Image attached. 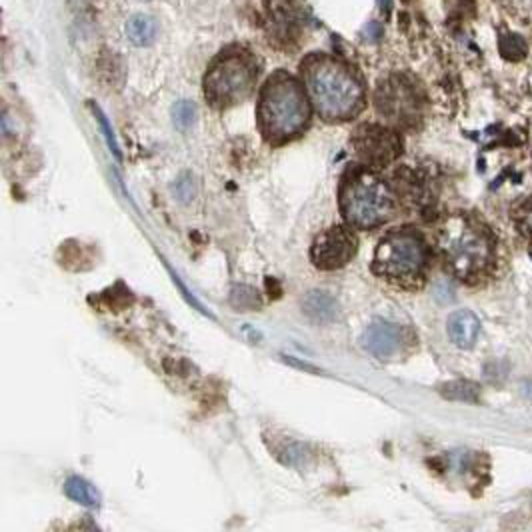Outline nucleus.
<instances>
[{
  "label": "nucleus",
  "mask_w": 532,
  "mask_h": 532,
  "mask_svg": "<svg viewBox=\"0 0 532 532\" xmlns=\"http://www.w3.org/2000/svg\"><path fill=\"white\" fill-rule=\"evenodd\" d=\"M301 74L320 119L344 122L363 113L366 105L363 78L347 62L331 54L312 52L302 60Z\"/></svg>",
  "instance_id": "nucleus-1"
},
{
  "label": "nucleus",
  "mask_w": 532,
  "mask_h": 532,
  "mask_svg": "<svg viewBox=\"0 0 532 532\" xmlns=\"http://www.w3.org/2000/svg\"><path fill=\"white\" fill-rule=\"evenodd\" d=\"M258 129L266 143L283 146L304 135L310 124V103L304 86L286 70L269 76L258 95Z\"/></svg>",
  "instance_id": "nucleus-2"
},
{
  "label": "nucleus",
  "mask_w": 532,
  "mask_h": 532,
  "mask_svg": "<svg viewBox=\"0 0 532 532\" xmlns=\"http://www.w3.org/2000/svg\"><path fill=\"white\" fill-rule=\"evenodd\" d=\"M258 59L246 46H226L210 62L205 74V97L216 111H229L253 95L258 81Z\"/></svg>",
  "instance_id": "nucleus-3"
},
{
  "label": "nucleus",
  "mask_w": 532,
  "mask_h": 532,
  "mask_svg": "<svg viewBox=\"0 0 532 532\" xmlns=\"http://www.w3.org/2000/svg\"><path fill=\"white\" fill-rule=\"evenodd\" d=\"M339 202L344 221L358 231L385 224L395 213V199L388 186L366 167H352L344 172Z\"/></svg>",
  "instance_id": "nucleus-4"
},
{
  "label": "nucleus",
  "mask_w": 532,
  "mask_h": 532,
  "mask_svg": "<svg viewBox=\"0 0 532 532\" xmlns=\"http://www.w3.org/2000/svg\"><path fill=\"white\" fill-rule=\"evenodd\" d=\"M438 250L452 275L460 280H473L484 275L492 262L495 246L490 234L473 218L450 216L438 232Z\"/></svg>",
  "instance_id": "nucleus-5"
},
{
  "label": "nucleus",
  "mask_w": 532,
  "mask_h": 532,
  "mask_svg": "<svg viewBox=\"0 0 532 532\" xmlns=\"http://www.w3.org/2000/svg\"><path fill=\"white\" fill-rule=\"evenodd\" d=\"M428 262V250L419 232L398 229L379 242L372 272L393 283H411L422 277Z\"/></svg>",
  "instance_id": "nucleus-6"
},
{
  "label": "nucleus",
  "mask_w": 532,
  "mask_h": 532,
  "mask_svg": "<svg viewBox=\"0 0 532 532\" xmlns=\"http://www.w3.org/2000/svg\"><path fill=\"white\" fill-rule=\"evenodd\" d=\"M374 103L379 114L396 127L412 129L420 121L422 108L417 86L401 74L390 76L379 84Z\"/></svg>",
  "instance_id": "nucleus-7"
},
{
  "label": "nucleus",
  "mask_w": 532,
  "mask_h": 532,
  "mask_svg": "<svg viewBox=\"0 0 532 532\" xmlns=\"http://www.w3.org/2000/svg\"><path fill=\"white\" fill-rule=\"evenodd\" d=\"M302 11L296 0H269L266 3L264 30L269 43L278 51H296L304 36Z\"/></svg>",
  "instance_id": "nucleus-8"
},
{
  "label": "nucleus",
  "mask_w": 532,
  "mask_h": 532,
  "mask_svg": "<svg viewBox=\"0 0 532 532\" xmlns=\"http://www.w3.org/2000/svg\"><path fill=\"white\" fill-rule=\"evenodd\" d=\"M350 143L361 162L372 168L387 167L403 153L401 137L380 124H361L352 135Z\"/></svg>",
  "instance_id": "nucleus-9"
},
{
  "label": "nucleus",
  "mask_w": 532,
  "mask_h": 532,
  "mask_svg": "<svg viewBox=\"0 0 532 532\" xmlns=\"http://www.w3.org/2000/svg\"><path fill=\"white\" fill-rule=\"evenodd\" d=\"M356 250L358 240L355 232L347 226H332L312 242L310 261L318 270H336L347 266L356 256Z\"/></svg>",
  "instance_id": "nucleus-10"
},
{
  "label": "nucleus",
  "mask_w": 532,
  "mask_h": 532,
  "mask_svg": "<svg viewBox=\"0 0 532 532\" xmlns=\"http://www.w3.org/2000/svg\"><path fill=\"white\" fill-rule=\"evenodd\" d=\"M404 344V331L403 326L388 320L377 318L366 326L364 331V347L379 358H393L401 352Z\"/></svg>",
  "instance_id": "nucleus-11"
},
{
  "label": "nucleus",
  "mask_w": 532,
  "mask_h": 532,
  "mask_svg": "<svg viewBox=\"0 0 532 532\" xmlns=\"http://www.w3.org/2000/svg\"><path fill=\"white\" fill-rule=\"evenodd\" d=\"M481 323L471 310H458L449 318V334L450 340L458 348H471L479 339Z\"/></svg>",
  "instance_id": "nucleus-12"
},
{
  "label": "nucleus",
  "mask_w": 532,
  "mask_h": 532,
  "mask_svg": "<svg viewBox=\"0 0 532 532\" xmlns=\"http://www.w3.org/2000/svg\"><path fill=\"white\" fill-rule=\"evenodd\" d=\"M304 312L310 318L320 320V323H328L336 317V310H339V304L332 299L331 294L326 293H310L307 299L302 302Z\"/></svg>",
  "instance_id": "nucleus-13"
},
{
  "label": "nucleus",
  "mask_w": 532,
  "mask_h": 532,
  "mask_svg": "<svg viewBox=\"0 0 532 532\" xmlns=\"http://www.w3.org/2000/svg\"><path fill=\"white\" fill-rule=\"evenodd\" d=\"M127 35L135 44L138 46H148L154 43L156 35H159V25L153 17H146V14H137L132 17L127 25Z\"/></svg>",
  "instance_id": "nucleus-14"
},
{
  "label": "nucleus",
  "mask_w": 532,
  "mask_h": 532,
  "mask_svg": "<svg viewBox=\"0 0 532 532\" xmlns=\"http://www.w3.org/2000/svg\"><path fill=\"white\" fill-rule=\"evenodd\" d=\"M65 492L68 498H73L74 503L82 505V506H98L100 505V495L98 490L92 487L89 481L81 479V476H73L68 479L65 484Z\"/></svg>",
  "instance_id": "nucleus-15"
},
{
  "label": "nucleus",
  "mask_w": 532,
  "mask_h": 532,
  "mask_svg": "<svg viewBox=\"0 0 532 532\" xmlns=\"http://www.w3.org/2000/svg\"><path fill=\"white\" fill-rule=\"evenodd\" d=\"M277 457L283 460L286 466H294L299 468L304 465V460H307V449L302 447L299 442H285L283 449L277 450Z\"/></svg>",
  "instance_id": "nucleus-16"
},
{
  "label": "nucleus",
  "mask_w": 532,
  "mask_h": 532,
  "mask_svg": "<svg viewBox=\"0 0 532 532\" xmlns=\"http://www.w3.org/2000/svg\"><path fill=\"white\" fill-rule=\"evenodd\" d=\"M172 116H175L176 127L186 130L192 127L194 121H197V106L189 103V100H181V103L172 108Z\"/></svg>",
  "instance_id": "nucleus-17"
},
{
  "label": "nucleus",
  "mask_w": 532,
  "mask_h": 532,
  "mask_svg": "<svg viewBox=\"0 0 532 532\" xmlns=\"http://www.w3.org/2000/svg\"><path fill=\"white\" fill-rule=\"evenodd\" d=\"M258 293L254 291V288H248V286H234L232 288V304L234 307L239 309H254L261 304V301H258Z\"/></svg>",
  "instance_id": "nucleus-18"
},
{
  "label": "nucleus",
  "mask_w": 532,
  "mask_h": 532,
  "mask_svg": "<svg viewBox=\"0 0 532 532\" xmlns=\"http://www.w3.org/2000/svg\"><path fill=\"white\" fill-rule=\"evenodd\" d=\"M92 113H95V116H97V121H98V124H100V130H103V135H105V138H106L108 146H111V151L114 153L116 159L121 160V148H119V145H116L114 132H113V129H111V124H108V121H106L105 113L100 111V108H98V106H95V105H92Z\"/></svg>",
  "instance_id": "nucleus-19"
},
{
  "label": "nucleus",
  "mask_w": 532,
  "mask_h": 532,
  "mask_svg": "<svg viewBox=\"0 0 532 532\" xmlns=\"http://www.w3.org/2000/svg\"><path fill=\"white\" fill-rule=\"evenodd\" d=\"M175 192L176 197L181 199V202H191L194 199V181L191 175H183L178 178L175 184Z\"/></svg>",
  "instance_id": "nucleus-20"
},
{
  "label": "nucleus",
  "mask_w": 532,
  "mask_h": 532,
  "mask_svg": "<svg viewBox=\"0 0 532 532\" xmlns=\"http://www.w3.org/2000/svg\"><path fill=\"white\" fill-rule=\"evenodd\" d=\"M519 221L522 224V229H527L528 232H532V202H528V205L524 207V210L519 216Z\"/></svg>",
  "instance_id": "nucleus-21"
},
{
  "label": "nucleus",
  "mask_w": 532,
  "mask_h": 532,
  "mask_svg": "<svg viewBox=\"0 0 532 532\" xmlns=\"http://www.w3.org/2000/svg\"><path fill=\"white\" fill-rule=\"evenodd\" d=\"M68 4H70V9H73V11L81 12V11L89 9V6L92 4V0H68Z\"/></svg>",
  "instance_id": "nucleus-22"
}]
</instances>
